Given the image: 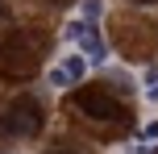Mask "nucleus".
Masks as SVG:
<instances>
[{"mask_svg":"<svg viewBox=\"0 0 158 154\" xmlns=\"http://www.w3.org/2000/svg\"><path fill=\"white\" fill-rule=\"evenodd\" d=\"M50 154H79V150H67V146H63V150H50Z\"/></svg>","mask_w":158,"mask_h":154,"instance_id":"9d476101","label":"nucleus"},{"mask_svg":"<svg viewBox=\"0 0 158 154\" xmlns=\"http://www.w3.org/2000/svg\"><path fill=\"white\" fill-rule=\"evenodd\" d=\"M83 17H87V21L100 17V0H83Z\"/></svg>","mask_w":158,"mask_h":154,"instance_id":"6e6552de","label":"nucleus"},{"mask_svg":"<svg viewBox=\"0 0 158 154\" xmlns=\"http://www.w3.org/2000/svg\"><path fill=\"white\" fill-rule=\"evenodd\" d=\"M42 129V104L33 96H17L0 108V133L8 138H33Z\"/></svg>","mask_w":158,"mask_h":154,"instance_id":"f03ea898","label":"nucleus"},{"mask_svg":"<svg viewBox=\"0 0 158 154\" xmlns=\"http://www.w3.org/2000/svg\"><path fill=\"white\" fill-rule=\"evenodd\" d=\"M75 108H79V113H87L92 121H129V113L112 100L108 88H83V92L75 96Z\"/></svg>","mask_w":158,"mask_h":154,"instance_id":"7ed1b4c3","label":"nucleus"},{"mask_svg":"<svg viewBox=\"0 0 158 154\" xmlns=\"http://www.w3.org/2000/svg\"><path fill=\"white\" fill-rule=\"evenodd\" d=\"M87 67H92L87 58H79V54H67L58 67H50L46 83H50V88H67V83H79V79L87 75Z\"/></svg>","mask_w":158,"mask_h":154,"instance_id":"39448f33","label":"nucleus"},{"mask_svg":"<svg viewBox=\"0 0 158 154\" xmlns=\"http://www.w3.org/2000/svg\"><path fill=\"white\" fill-rule=\"evenodd\" d=\"M54 4H67V0H54Z\"/></svg>","mask_w":158,"mask_h":154,"instance_id":"f8f14e48","label":"nucleus"},{"mask_svg":"<svg viewBox=\"0 0 158 154\" xmlns=\"http://www.w3.org/2000/svg\"><path fill=\"white\" fill-rule=\"evenodd\" d=\"M142 142H158V121H146L142 125Z\"/></svg>","mask_w":158,"mask_h":154,"instance_id":"0eeeda50","label":"nucleus"},{"mask_svg":"<svg viewBox=\"0 0 158 154\" xmlns=\"http://www.w3.org/2000/svg\"><path fill=\"white\" fill-rule=\"evenodd\" d=\"M133 4H158V0H133Z\"/></svg>","mask_w":158,"mask_h":154,"instance_id":"9b49d317","label":"nucleus"},{"mask_svg":"<svg viewBox=\"0 0 158 154\" xmlns=\"http://www.w3.org/2000/svg\"><path fill=\"white\" fill-rule=\"evenodd\" d=\"M146 96L158 100V67H150V71H146Z\"/></svg>","mask_w":158,"mask_h":154,"instance_id":"423d86ee","label":"nucleus"},{"mask_svg":"<svg viewBox=\"0 0 158 154\" xmlns=\"http://www.w3.org/2000/svg\"><path fill=\"white\" fill-rule=\"evenodd\" d=\"M67 42H75L87 63H108V46H104L96 21H87V17H75V21L67 25Z\"/></svg>","mask_w":158,"mask_h":154,"instance_id":"20e7f679","label":"nucleus"},{"mask_svg":"<svg viewBox=\"0 0 158 154\" xmlns=\"http://www.w3.org/2000/svg\"><path fill=\"white\" fill-rule=\"evenodd\" d=\"M137 154H158V146H142V150H137Z\"/></svg>","mask_w":158,"mask_h":154,"instance_id":"1a4fd4ad","label":"nucleus"},{"mask_svg":"<svg viewBox=\"0 0 158 154\" xmlns=\"http://www.w3.org/2000/svg\"><path fill=\"white\" fill-rule=\"evenodd\" d=\"M42 50H46V38L33 29H17L0 42V75L13 83H25L42 71Z\"/></svg>","mask_w":158,"mask_h":154,"instance_id":"f257e3e1","label":"nucleus"}]
</instances>
